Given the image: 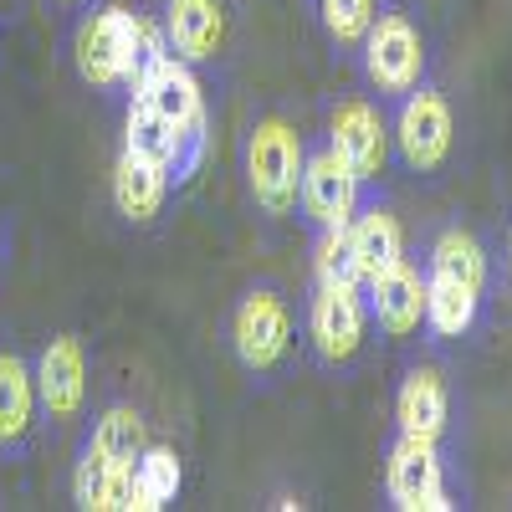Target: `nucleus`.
<instances>
[{
	"instance_id": "1",
	"label": "nucleus",
	"mask_w": 512,
	"mask_h": 512,
	"mask_svg": "<svg viewBox=\"0 0 512 512\" xmlns=\"http://www.w3.org/2000/svg\"><path fill=\"white\" fill-rule=\"evenodd\" d=\"M169 57V36L159 21L123 11V6H103L82 21L77 31V72L93 88H128L139 82Z\"/></svg>"
},
{
	"instance_id": "2",
	"label": "nucleus",
	"mask_w": 512,
	"mask_h": 512,
	"mask_svg": "<svg viewBox=\"0 0 512 512\" xmlns=\"http://www.w3.org/2000/svg\"><path fill=\"white\" fill-rule=\"evenodd\" d=\"M303 134L287 118H256L246 134V190L267 216H292L303 190Z\"/></svg>"
},
{
	"instance_id": "3",
	"label": "nucleus",
	"mask_w": 512,
	"mask_h": 512,
	"mask_svg": "<svg viewBox=\"0 0 512 512\" xmlns=\"http://www.w3.org/2000/svg\"><path fill=\"white\" fill-rule=\"evenodd\" d=\"M364 77L379 88V98H405L425 77V41L405 11H379L364 31Z\"/></svg>"
},
{
	"instance_id": "4",
	"label": "nucleus",
	"mask_w": 512,
	"mask_h": 512,
	"mask_svg": "<svg viewBox=\"0 0 512 512\" xmlns=\"http://www.w3.org/2000/svg\"><path fill=\"white\" fill-rule=\"evenodd\" d=\"M231 349L251 374H272L292 354V308L282 303V292L251 287L236 313H231Z\"/></svg>"
},
{
	"instance_id": "5",
	"label": "nucleus",
	"mask_w": 512,
	"mask_h": 512,
	"mask_svg": "<svg viewBox=\"0 0 512 512\" xmlns=\"http://www.w3.org/2000/svg\"><path fill=\"white\" fill-rule=\"evenodd\" d=\"M364 328H369L364 287H328V282H318L313 303H308V338H313V354L328 369H344L364 349Z\"/></svg>"
},
{
	"instance_id": "6",
	"label": "nucleus",
	"mask_w": 512,
	"mask_h": 512,
	"mask_svg": "<svg viewBox=\"0 0 512 512\" xmlns=\"http://www.w3.org/2000/svg\"><path fill=\"white\" fill-rule=\"evenodd\" d=\"M359 190L364 180L349 169V159L328 149H313L303 159V190H297V205L318 231H349V221L359 216Z\"/></svg>"
},
{
	"instance_id": "7",
	"label": "nucleus",
	"mask_w": 512,
	"mask_h": 512,
	"mask_svg": "<svg viewBox=\"0 0 512 512\" xmlns=\"http://www.w3.org/2000/svg\"><path fill=\"white\" fill-rule=\"evenodd\" d=\"M384 492H390V507H400V512H446V507H456L451 492H446V466H441L436 441H420V436H400L390 446Z\"/></svg>"
},
{
	"instance_id": "8",
	"label": "nucleus",
	"mask_w": 512,
	"mask_h": 512,
	"mask_svg": "<svg viewBox=\"0 0 512 512\" xmlns=\"http://www.w3.org/2000/svg\"><path fill=\"white\" fill-rule=\"evenodd\" d=\"M134 93L149 98L169 123L180 128V139L190 144L195 159L205 154V93H200V82H195V67H190V62H180L175 52H169Z\"/></svg>"
},
{
	"instance_id": "9",
	"label": "nucleus",
	"mask_w": 512,
	"mask_h": 512,
	"mask_svg": "<svg viewBox=\"0 0 512 512\" xmlns=\"http://www.w3.org/2000/svg\"><path fill=\"white\" fill-rule=\"evenodd\" d=\"M451 108L436 88H420L405 93V108L395 118V139H400V154L410 169H441L446 154H451Z\"/></svg>"
},
{
	"instance_id": "10",
	"label": "nucleus",
	"mask_w": 512,
	"mask_h": 512,
	"mask_svg": "<svg viewBox=\"0 0 512 512\" xmlns=\"http://www.w3.org/2000/svg\"><path fill=\"white\" fill-rule=\"evenodd\" d=\"M328 144L349 159L359 180H379L384 159H390V128H384L379 108L364 98H344L328 113Z\"/></svg>"
},
{
	"instance_id": "11",
	"label": "nucleus",
	"mask_w": 512,
	"mask_h": 512,
	"mask_svg": "<svg viewBox=\"0 0 512 512\" xmlns=\"http://www.w3.org/2000/svg\"><path fill=\"white\" fill-rule=\"evenodd\" d=\"M164 36L169 52L190 67L216 62L226 47V0H164Z\"/></svg>"
},
{
	"instance_id": "12",
	"label": "nucleus",
	"mask_w": 512,
	"mask_h": 512,
	"mask_svg": "<svg viewBox=\"0 0 512 512\" xmlns=\"http://www.w3.org/2000/svg\"><path fill=\"white\" fill-rule=\"evenodd\" d=\"M36 395H41V410H47L52 420H72L82 405H88V359H82V344L72 333H57L52 344L41 349Z\"/></svg>"
},
{
	"instance_id": "13",
	"label": "nucleus",
	"mask_w": 512,
	"mask_h": 512,
	"mask_svg": "<svg viewBox=\"0 0 512 512\" xmlns=\"http://www.w3.org/2000/svg\"><path fill=\"white\" fill-rule=\"evenodd\" d=\"M123 149H128V154H144V159H154V164H164L175 185L190 180V169L200 164V159L190 154V144L180 139V128L169 123L149 98H139V93H134V103H128V118H123Z\"/></svg>"
},
{
	"instance_id": "14",
	"label": "nucleus",
	"mask_w": 512,
	"mask_h": 512,
	"mask_svg": "<svg viewBox=\"0 0 512 512\" xmlns=\"http://www.w3.org/2000/svg\"><path fill=\"white\" fill-rule=\"evenodd\" d=\"M369 318L390 333V338H410L425 323V277L410 262H395L390 272H379L369 287Z\"/></svg>"
},
{
	"instance_id": "15",
	"label": "nucleus",
	"mask_w": 512,
	"mask_h": 512,
	"mask_svg": "<svg viewBox=\"0 0 512 512\" xmlns=\"http://www.w3.org/2000/svg\"><path fill=\"white\" fill-rule=\"evenodd\" d=\"M169 169L144 159V154H118L113 164V205H118V216L123 221H134V226H149L159 210H164V195H169Z\"/></svg>"
},
{
	"instance_id": "16",
	"label": "nucleus",
	"mask_w": 512,
	"mask_h": 512,
	"mask_svg": "<svg viewBox=\"0 0 512 512\" xmlns=\"http://www.w3.org/2000/svg\"><path fill=\"white\" fill-rule=\"evenodd\" d=\"M446 415H451L446 379H441L431 364H415V369L400 379V395H395V420H400V436L441 441V431H446Z\"/></svg>"
},
{
	"instance_id": "17",
	"label": "nucleus",
	"mask_w": 512,
	"mask_h": 512,
	"mask_svg": "<svg viewBox=\"0 0 512 512\" xmlns=\"http://www.w3.org/2000/svg\"><path fill=\"white\" fill-rule=\"evenodd\" d=\"M72 497L82 512H134V466L108 461L93 441L82 446V461L72 472Z\"/></svg>"
},
{
	"instance_id": "18",
	"label": "nucleus",
	"mask_w": 512,
	"mask_h": 512,
	"mask_svg": "<svg viewBox=\"0 0 512 512\" xmlns=\"http://www.w3.org/2000/svg\"><path fill=\"white\" fill-rule=\"evenodd\" d=\"M349 241H354V256H359V272H364V287L390 272L395 262H405V231H400V216L384 205H369L349 221Z\"/></svg>"
},
{
	"instance_id": "19",
	"label": "nucleus",
	"mask_w": 512,
	"mask_h": 512,
	"mask_svg": "<svg viewBox=\"0 0 512 512\" xmlns=\"http://www.w3.org/2000/svg\"><path fill=\"white\" fill-rule=\"evenodd\" d=\"M36 374L21 354H0V446H26L36 425Z\"/></svg>"
},
{
	"instance_id": "20",
	"label": "nucleus",
	"mask_w": 512,
	"mask_h": 512,
	"mask_svg": "<svg viewBox=\"0 0 512 512\" xmlns=\"http://www.w3.org/2000/svg\"><path fill=\"white\" fill-rule=\"evenodd\" d=\"M477 308H482V292H472L466 282L425 277V328H431L436 338H461V333H472Z\"/></svg>"
},
{
	"instance_id": "21",
	"label": "nucleus",
	"mask_w": 512,
	"mask_h": 512,
	"mask_svg": "<svg viewBox=\"0 0 512 512\" xmlns=\"http://www.w3.org/2000/svg\"><path fill=\"white\" fill-rule=\"evenodd\" d=\"M431 277H451V282H466L472 292H487V251L472 231H441L436 246H431Z\"/></svg>"
},
{
	"instance_id": "22",
	"label": "nucleus",
	"mask_w": 512,
	"mask_h": 512,
	"mask_svg": "<svg viewBox=\"0 0 512 512\" xmlns=\"http://www.w3.org/2000/svg\"><path fill=\"white\" fill-rule=\"evenodd\" d=\"M180 456L169 446H144V456L134 461V512H159L180 497Z\"/></svg>"
},
{
	"instance_id": "23",
	"label": "nucleus",
	"mask_w": 512,
	"mask_h": 512,
	"mask_svg": "<svg viewBox=\"0 0 512 512\" xmlns=\"http://www.w3.org/2000/svg\"><path fill=\"white\" fill-rule=\"evenodd\" d=\"M93 446H98L108 461H118V466H134V461L144 456V446H149V425H144L139 410L113 405V410H103V420L93 425Z\"/></svg>"
},
{
	"instance_id": "24",
	"label": "nucleus",
	"mask_w": 512,
	"mask_h": 512,
	"mask_svg": "<svg viewBox=\"0 0 512 512\" xmlns=\"http://www.w3.org/2000/svg\"><path fill=\"white\" fill-rule=\"evenodd\" d=\"M313 277L328 282V287H364V272H359V256H354L349 231H318Z\"/></svg>"
},
{
	"instance_id": "25",
	"label": "nucleus",
	"mask_w": 512,
	"mask_h": 512,
	"mask_svg": "<svg viewBox=\"0 0 512 512\" xmlns=\"http://www.w3.org/2000/svg\"><path fill=\"white\" fill-rule=\"evenodd\" d=\"M318 16L338 47H359L374 21V0H318Z\"/></svg>"
},
{
	"instance_id": "26",
	"label": "nucleus",
	"mask_w": 512,
	"mask_h": 512,
	"mask_svg": "<svg viewBox=\"0 0 512 512\" xmlns=\"http://www.w3.org/2000/svg\"><path fill=\"white\" fill-rule=\"evenodd\" d=\"M62 6H72V0H62Z\"/></svg>"
}]
</instances>
